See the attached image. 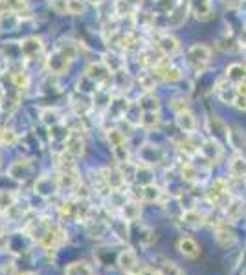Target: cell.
<instances>
[{
    "instance_id": "36",
    "label": "cell",
    "mask_w": 246,
    "mask_h": 275,
    "mask_svg": "<svg viewBox=\"0 0 246 275\" xmlns=\"http://www.w3.org/2000/svg\"><path fill=\"white\" fill-rule=\"evenodd\" d=\"M59 215L63 220H74L77 219V202L75 200H64L59 206Z\"/></svg>"
},
{
    "instance_id": "13",
    "label": "cell",
    "mask_w": 246,
    "mask_h": 275,
    "mask_svg": "<svg viewBox=\"0 0 246 275\" xmlns=\"http://www.w3.org/2000/svg\"><path fill=\"white\" fill-rule=\"evenodd\" d=\"M232 81L230 79H219L217 84H215V94L219 96V99L226 105H234L235 99H237V90L232 86Z\"/></svg>"
},
{
    "instance_id": "7",
    "label": "cell",
    "mask_w": 246,
    "mask_h": 275,
    "mask_svg": "<svg viewBox=\"0 0 246 275\" xmlns=\"http://www.w3.org/2000/svg\"><path fill=\"white\" fill-rule=\"evenodd\" d=\"M85 75L88 79H92L94 83L99 84V86L105 84V83H109V81H112V77H114V73L105 66L103 61L101 62H90V64L85 68Z\"/></svg>"
},
{
    "instance_id": "27",
    "label": "cell",
    "mask_w": 246,
    "mask_h": 275,
    "mask_svg": "<svg viewBox=\"0 0 246 275\" xmlns=\"http://www.w3.org/2000/svg\"><path fill=\"white\" fill-rule=\"evenodd\" d=\"M156 73L155 72H149V70H142L140 75H138V84H140V88L143 90V94H147V92H155L156 88Z\"/></svg>"
},
{
    "instance_id": "28",
    "label": "cell",
    "mask_w": 246,
    "mask_h": 275,
    "mask_svg": "<svg viewBox=\"0 0 246 275\" xmlns=\"http://www.w3.org/2000/svg\"><path fill=\"white\" fill-rule=\"evenodd\" d=\"M245 211H246V204L243 202V200L234 198V200L228 204V208H226V220H230V222H237V220L245 215Z\"/></svg>"
},
{
    "instance_id": "20",
    "label": "cell",
    "mask_w": 246,
    "mask_h": 275,
    "mask_svg": "<svg viewBox=\"0 0 246 275\" xmlns=\"http://www.w3.org/2000/svg\"><path fill=\"white\" fill-rule=\"evenodd\" d=\"M215 241H217V244L221 248H232L237 242V237H235V233L232 230H228V226L223 224L221 228H217L215 230Z\"/></svg>"
},
{
    "instance_id": "2",
    "label": "cell",
    "mask_w": 246,
    "mask_h": 275,
    "mask_svg": "<svg viewBox=\"0 0 246 275\" xmlns=\"http://www.w3.org/2000/svg\"><path fill=\"white\" fill-rule=\"evenodd\" d=\"M206 197H208V200H210V204H213V206H219V208H224V209L228 208V204L232 202V198H230L228 180H224V178L213 180V184L206 191Z\"/></svg>"
},
{
    "instance_id": "18",
    "label": "cell",
    "mask_w": 246,
    "mask_h": 275,
    "mask_svg": "<svg viewBox=\"0 0 246 275\" xmlns=\"http://www.w3.org/2000/svg\"><path fill=\"white\" fill-rule=\"evenodd\" d=\"M107 224H109L112 235H116L120 241H129V226H127V220L123 217H110L107 220Z\"/></svg>"
},
{
    "instance_id": "46",
    "label": "cell",
    "mask_w": 246,
    "mask_h": 275,
    "mask_svg": "<svg viewBox=\"0 0 246 275\" xmlns=\"http://www.w3.org/2000/svg\"><path fill=\"white\" fill-rule=\"evenodd\" d=\"M86 0H68V15H83Z\"/></svg>"
},
{
    "instance_id": "1",
    "label": "cell",
    "mask_w": 246,
    "mask_h": 275,
    "mask_svg": "<svg viewBox=\"0 0 246 275\" xmlns=\"http://www.w3.org/2000/svg\"><path fill=\"white\" fill-rule=\"evenodd\" d=\"M210 59H212V50L206 44H193L186 53V61L195 75H201L206 70Z\"/></svg>"
},
{
    "instance_id": "40",
    "label": "cell",
    "mask_w": 246,
    "mask_h": 275,
    "mask_svg": "<svg viewBox=\"0 0 246 275\" xmlns=\"http://www.w3.org/2000/svg\"><path fill=\"white\" fill-rule=\"evenodd\" d=\"M180 174L186 182H199V176H201V171L191 165V163H184L182 169H180Z\"/></svg>"
},
{
    "instance_id": "50",
    "label": "cell",
    "mask_w": 246,
    "mask_h": 275,
    "mask_svg": "<svg viewBox=\"0 0 246 275\" xmlns=\"http://www.w3.org/2000/svg\"><path fill=\"white\" fill-rule=\"evenodd\" d=\"M234 107H237L239 110H246V97L245 96H239V94H237V99H235Z\"/></svg>"
},
{
    "instance_id": "6",
    "label": "cell",
    "mask_w": 246,
    "mask_h": 275,
    "mask_svg": "<svg viewBox=\"0 0 246 275\" xmlns=\"http://www.w3.org/2000/svg\"><path fill=\"white\" fill-rule=\"evenodd\" d=\"M153 72L156 73V77L162 79V81H167V83H177V81L182 79V70H180L177 64H173L167 57L158 66L153 68Z\"/></svg>"
},
{
    "instance_id": "45",
    "label": "cell",
    "mask_w": 246,
    "mask_h": 275,
    "mask_svg": "<svg viewBox=\"0 0 246 275\" xmlns=\"http://www.w3.org/2000/svg\"><path fill=\"white\" fill-rule=\"evenodd\" d=\"M48 6L57 15H68V0H48Z\"/></svg>"
},
{
    "instance_id": "43",
    "label": "cell",
    "mask_w": 246,
    "mask_h": 275,
    "mask_svg": "<svg viewBox=\"0 0 246 275\" xmlns=\"http://www.w3.org/2000/svg\"><path fill=\"white\" fill-rule=\"evenodd\" d=\"M6 4H7V7H9V11L17 13V15H20V13L29 9L28 0H6Z\"/></svg>"
},
{
    "instance_id": "17",
    "label": "cell",
    "mask_w": 246,
    "mask_h": 275,
    "mask_svg": "<svg viewBox=\"0 0 246 275\" xmlns=\"http://www.w3.org/2000/svg\"><path fill=\"white\" fill-rule=\"evenodd\" d=\"M189 7L199 20H210L212 18V0H189Z\"/></svg>"
},
{
    "instance_id": "26",
    "label": "cell",
    "mask_w": 246,
    "mask_h": 275,
    "mask_svg": "<svg viewBox=\"0 0 246 275\" xmlns=\"http://www.w3.org/2000/svg\"><path fill=\"white\" fill-rule=\"evenodd\" d=\"M160 112H143L142 114V119H140V127L147 132H153V130H158L160 129Z\"/></svg>"
},
{
    "instance_id": "54",
    "label": "cell",
    "mask_w": 246,
    "mask_h": 275,
    "mask_svg": "<svg viewBox=\"0 0 246 275\" xmlns=\"http://www.w3.org/2000/svg\"><path fill=\"white\" fill-rule=\"evenodd\" d=\"M6 101V92H4V88L0 86V107H2V103Z\"/></svg>"
},
{
    "instance_id": "22",
    "label": "cell",
    "mask_w": 246,
    "mask_h": 275,
    "mask_svg": "<svg viewBox=\"0 0 246 275\" xmlns=\"http://www.w3.org/2000/svg\"><path fill=\"white\" fill-rule=\"evenodd\" d=\"M182 222L189 228H202L206 224V215L197 211V209H186L182 213Z\"/></svg>"
},
{
    "instance_id": "44",
    "label": "cell",
    "mask_w": 246,
    "mask_h": 275,
    "mask_svg": "<svg viewBox=\"0 0 246 275\" xmlns=\"http://www.w3.org/2000/svg\"><path fill=\"white\" fill-rule=\"evenodd\" d=\"M158 272H160V275H186L182 270L178 268L175 263H171V261H164Z\"/></svg>"
},
{
    "instance_id": "15",
    "label": "cell",
    "mask_w": 246,
    "mask_h": 275,
    "mask_svg": "<svg viewBox=\"0 0 246 275\" xmlns=\"http://www.w3.org/2000/svg\"><path fill=\"white\" fill-rule=\"evenodd\" d=\"M57 189H59L57 176H55V178H52V176H40V178H37V182H35V191L39 193V195H42V197H50V195H53Z\"/></svg>"
},
{
    "instance_id": "33",
    "label": "cell",
    "mask_w": 246,
    "mask_h": 275,
    "mask_svg": "<svg viewBox=\"0 0 246 275\" xmlns=\"http://www.w3.org/2000/svg\"><path fill=\"white\" fill-rule=\"evenodd\" d=\"M121 217L127 220V222H134V220L140 219V213H142V208L138 202H125L120 208Z\"/></svg>"
},
{
    "instance_id": "47",
    "label": "cell",
    "mask_w": 246,
    "mask_h": 275,
    "mask_svg": "<svg viewBox=\"0 0 246 275\" xmlns=\"http://www.w3.org/2000/svg\"><path fill=\"white\" fill-rule=\"evenodd\" d=\"M18 141V136L9 129H4L2 132V140H0V145H7V147H13L15 143Z\"/></svg>"
},
{
    "instance_id": "53",
    "label": "cell",
    "mask_w": 246,
    "mask_h": 275,
    "mask_svg": "<svg viewBox=\"0 0 246 275\" xmlns=\"http://www.w3.org/2000/svg\"><path fill=\"white\" fill-rule=\"evenodd\" d=\"M125 2L127 4H131L132 7H136V9L143 4V0H125Z\"/></svg>"
},
{
    "instance_id": "3",
    "label": "cell",
    "mask_w": 246,
    "mask_h": 275,
    "mask_svg": "<svg viewBox=\"0 0 246 275\" xmlns=\"http://www.w3.org/2000/svg\"><path fill=\"white\" fill-rule=\"evenodd\" d=\"M153 44L166 57L175 55L180 50V42H178L177 37H173L171 33H166V31H160V29H156L153 33Z\"/></svg>"
},
{
    "instance_id": "10",
    "label": "cell",
    "mask_w": 246,
    "mask_h": 275,
    "mask_svg": "<svg viewBox=\"0 0 246 275\" xmlns=\"http://www.w3.org/2000/svg\"><path fill=\"white\" fill-rule=\"evenodd\" d=\"M208 129H210V132H212L213 140H217L219 143H221V141L230 143V136H232V132H230L228 125L224 123L221 118H217V116H210V118H208Z\"/></svg>"
},
{
    "instance_id": "32",
    "label": "cell",
    "mask_w": 246,
    "mask_h": 275,
    "mask_svg": "<svg viewBox=\"0 0 246 275\" xmlns=\"http://www.w3.org/2000/svg\"><path fill=\"white\" fill-rule=\"evenodd\" d=\"M230 176L237 180L246 178V160L243 156H235L230 162Z\"/></svg>"
},
{
    "instance_id": "35",
    "label": "cell",
    "mask_w": 246,
    "mask_h": 275,
    "mask_svg": "<svg viewBox=\"0 0 246 275\" xmlns=\"http://www.w3.org/2000/svg\"><path fill=\"white\" fill-rule=\"evenodd\" d=\"M64 275H94V270H92V266L88 263L77 261V263H72L66 266Z\"/></svg>"
},
{
    "instance_id": "11",
    "label": "cell",
    "mask_w": 246,
    "mask_h": 275,
    "mask_svg": "<svg viewBox=\"0 0 246 275\" xmlns=\"http://www.w3.org/2000/svg\"><path fill=\"white\" fill-rule=\"evenodd\" d=\"M201 154L208 163H215L223 158V145L217 140H206L201 143Z\"/></svg>"
},
{
    "instance_id": "23",
    "label": "cell",
    "mask_w": 246,
    "mask_h": 275,
    "mask_svg": "<svg viewBox=\"0 0 246 275\" xmlns=\"http://www.w3.org/2000/svg\"><path fill=\"white\" fill-rule=\"evenodd\" d=\"M31 174V163L28 160H18L13 162L9 167V176L15 180H26Z\"/></svg>"
},
{
    "instance_id": "29",
    "label": "cell",
    "mask_w": 246,
    "mask_h": 275,
    "mask_svg": "<svg viewBox=\"0 0 246 275\" xmlns=\"http://www.w3.org/2000/svg\"><path fill=\"white\" fill-rule=\"evenodd\" d=\"M142 198L143 202H149V204H155V202H160L162 197H164V191L156 184H147V186H142Z\"/></svg>"
},
{
    "instance_id": "57",
    "label": "cell",
    "mask_w": 246,
    "mask_h": 275,
    "mask_svg": "<svg viewBox=\"0 0 246 275\" xmlns=\"http://www.w3.org/2000/svg\"><path fill=\"white\" fill-rule=\"evenodd\" d=\"M2 132H4V129H2V127H0V140H2Z\"/></svg>"
},
{
    "instance_id": "37",
    "label": "cell",
    "mask_w": 246,
    "mask_h": 275,
    "mask_svg": "<svg viewBox=\"0 0 246 275\" xmlns=\"http://www.w3.org/2000/svg\"><path fill=\"white\" fill-rule=\"evenodd\" d=\"M18 202V195L13 191H0V215H6L13 204Z\"/></svg>"
},
{
    "instance_id": "52",
    "label": "cell",
    "mask_w": 246,
    "mask_h": 275,
    "mask_svg": "<svg viewBox=\"0 0 246 275\" xmlns=\"http://www.w3.org/2000/svg\"><path fill=\"white\" fill-rule=\"evenodd\" d=\"M138 274L140 275H160V272H155L153 268H142Z\"/></svg>"
},
{
    "instance_id": "58",
    "label": "cell",
    "mask_w": 246,
    "mask_h": 275,
    "mask_svg": "<svg viewBox=\"0 0 246 275\" xmlns=\"http://www.w3.org/2000/svg\"><path fill=\"white\" fill-rule=\"evenodd\" d=\"M125 275H140V274H134V272H132V274H125Z\"/></svg>"
},
{
    "instance_id": "25",
    "label": "cell",
    "mask_w": 246,
    "mask_h": 275,
    "mask_svg": "<svg viewBox=\"0 0 246 275\" xmlns=\"http://www.w3.org/2000/svg\"><path fill=\"white\" fill-rule=\"evenodd\" d=\"M138 105L143 112H160V99L155 96V92H147L138 99Z\"/></svg>"
},
{
    "instance_id": "5",
    "label": "cell",
    "mask_w": 246,
    "mask_h": 275,
    "mask_svg": "<svg viewBox=\"0 0 246 275\" xmlns=\"http://www.w3.org/2000/svg\"><path fill=\"white\" fill-rule=\"evenodd\" d=\"M64 151L70 152L72 156L79 158L85 154L86 151V141H85V136L83 132L77 129H70L66 138H64Z\"/></svg>"
},
{
    "instance_id": "30",
    "label": "cell",
    "mask_w": 246,
    "mask_h": 275,
    "mask_svg": "<svg viewBox=\"0 0 246 275\" xmlns=\"http://www.w3.org/2000/svg\"><path fill=\"white\" fill-rule=\"evenodd\" d=\"M143 147L151 152V154H147V152H140V158H142V162L145 163V165H155V163L162 162L164 151H162L160 147H156V145H143Z\"/></svg>"
},
{
    "instance_id": "42",
    "label": "cell",
    "mask_w": 246,
    "mask_h": 275,
    "mask_svg": "<svg viewBox=\"0 0 246 275\" xmlns=\"http://www.w3.org/2000/svg\"><path fill=\"white\" fill-rule=\"evenodd\" d=\"M112 152H114V158L120 163H129V162H131V151H129L127 143H121V145L114 147V149H112Z\"/></svg>"
},
{
    "instance_id": "31",
    "label": "cell",
    "mask_w": 246,
    "mask_h": 275,
    "mask_svg": "<svg viewBox=\"0 0 246 275\" xmlns=\"http://www.w3.org/2000/svg\"><path fill=\"white\" fill-rule=\"evenodd\" d=\"M40 121L46 125V127H57V125L63 123V118H61V114H59L57 108H44L42 112H40Z\"/></svg>"
},
{
    "instance_id": "41",
    "label": "cell",
    "mask_w": 246,
    "mask_h": 275,
    "mask_svg": "<svg viewBox=\"0 0 246 275\" xmlns=\"http://www.w3.org/2000/svg\"><path fill=\"white\" fill-rule=\"evenodd\" d=\"M55 50H57L61 55L66 57L68 61H74L75 55H77V46H75L74 42H70V40H68V42H63V44H59Z\"/></svg>"
},
{
    "instance_id": "12",
    "label": "cell",
    "mask_w": 246,
    "mask_h": 275,
    "mask_svg": "<svg viewBox=\"0 0 246 275\" xmlns=\"http://www.w3.org/2000/svg\"><path fill=\"white\" fill-rule=\"evenodd\" d=\"M129 107H131V103H129V99L125 96H116L110 99L109 107H107V114H109V118L118 121V119L125 118Z\"/></svg>"
},
{
    "instance_id": "34",
    "label": "cell",
    "mask_w": 246,
    "mask_h": 275,
    "mask_svg": "<svg viewBox=\"0 0 246 275\" xmlns=\"http://www.w3.org/2000/svg\"><path fill=\"white\" fill-rule=\"evenodd\" d=\"M226 79H230L232 83H241V81H245L246 79V64H239V62H235V64H230L228 70H226Z\"/></svg>"
},
{
    "instance_id": "16",
    "label": "cell",
    "mask_w": 246,
    "mask_h": 275,
    "mask_svg": "<svg viewBox=\"0 0 246 275\" xmlns=\"http://www.w3.org/2000/svg\"><path fill=\"white\" fill-rule=\"evenodd\" d=\"M118 266H120L125 274H132L134 270H136L138 266V255L134 250H131V248H127V250H123V252L118 255Z\"/></svg>"
},
{
    "instance_id": "49",
    "label": "cell",
    "mask_w": 246,
    "mask_h": 275,
    "mask_svg": "<svg viewBox=\"0 0 246 275\" xmlns=\"http://www.w3.org/2000/svg\"><path fill=\"white\" fill-rule=\"evenodd\" d=\"M0 275H20V274H18L15 264L6 263V264H0Z\"/></svg>"
},
{
    "instance_id": "8",
    "label": "cell",
    "mask_w": 246,
    "mask_h": 275,
    "mask_svg": "<svg viewBox=\"0 0 246 275\" xmlns=\"http://www.w3.org/2000/svg\"><path fill=\"white\" fill-rule=\"evenodd\" d=\"M20 55H24L28 61H33L35 57H39L44 50V44H42V39L37 37V35H31V37H26L24 40H20Z\"/></svg>"
},
{
    "instance_id": "21",
    "label": "cell",
    "mask_w": 246,
    "mask_h": 275,
    "mask_svg": "<svg viewBox=\"0 0 246 275\" xmlns=\"http://www.w3.org/2000/svg\"><path fill=\"white\" fill-rule=\"evenodd\" d=\"M178 252L182 253L184 257L188 259H197L201 255V246L193 241V239H189V237H184L178 241Z\"/></svg>"
},
{
    "instance_id": "56",
    "label": "cell",
    "mask_w": 246,
    "mask_h": 275,
    "mask_svg": "<svg viewBox=\"0 0 246 275\" xmlns=\"http://www.w3.org/2000/svg\"><path fill=\"white\" fill-rule=\"evenodd\" d=\"M22 275H37V274H33V272H26V274H22Z\"/></svg>"
},
{
    "instance_id": "14",
    "label": "cell",
    "mask_w": 246,
    "mask_h": 275,
    "mask_svg": "<svg viewBox=\"0 0 246 275\" xmlns=\"http://www.w3.org/2000/svg\"><path fill=\"white\" fill-rule=\"evenodd\" d=\"M70 62L64 55H61L57 50L53 51L52 55L46 59V66H48V70L52 73H55V75H61V73H66V70H68Z\"/></svg>"
},
{
    "instance_id": "9",
    "label": "cell",
    "mask_w": 246,
    "mask_h": 275,
    "mask_svg": "<svg viewBox=\"0 0 246 275\" xmlns=\"http://www.w3.org/2000/svg\"><path fill=\"white\" fill-rule=\"evenodd\" d=\"M189 11H191V7H189V0H180L177 6L167 13V17H166L167 28H178V26H182Z\"/></svg>"
},
{
    "instance_id": "48",
    "label": "cell",
    "mask_w": 246,
    "mask_h": 275,
    "mask_svg": "<svg viewBox=\"0 0 246 275\" xmlns=\"http://www.w3.org/2000/svg\"><path fill=\"white\" fill-rule=\"evenodd\" d=\"M171 108L175 112H184V110H189V103L188 99H184V97H178V99H173L171 101Z\"/></svg>"
},
{
    "instance_id": "38",
    "label": "cell",
    "mask_w": 246,
    "mask_h": 275,
    "mask_svg": "<svg viewBox=\"0 0 246 275\" xmlns=\"http://www.w3.org/2000/svg\"><path fill=\"white\" fill-rule=\"evenodd\" d=\"M11 83L17 86V90L24 92V90L29 86V75H28V72H24L22 68H20V70H15V72L11 73Z\"/></svg>"
},
{
    "instance_id": "24",
    "label": "cell",
    "mask_w": 246,
    "mask_h": 275,
    "mask_svg": "<svg viewBox=\"0 0 246 275\" xmlns=\"http://www.w3.org/2000/svg\"><path fill=\"white\" fill-rule=\"evenodd\" d=\"M103 64L109 68L112 73H118L121 70H125V59L120 55V53H116V51H109V53H105L103 55Z\"/></svg>"
},
{
    "instance_id": "4",
    "label": "cell",
    "mask_w": 246,
    "mask_h": 275,
    "mask_svg": "<svg viewBox=\"0 0 246 275\" xmlns=\"http://www.w3.org/2000/svg\"><path fill=\"white\" fill-rule=\"evenodd\" d=\"M64 241H66V231L59 224H52L39 246L42 250H46V252H57L59 248L64 244Z\"/></svg>"
},
{
    "instance_id": "55",
    "label": "cell",
    "mask_w": 246,
    "mask_h": 275,
    "mask_svg": "<svg viewBox=\"0 0 246 275\" xmlns=\"http://www.w3.org/2000/svg\"><path fill=\"white\" fill-rule=\"evenodd\" d=\"M86 2H92V4H99V2H103V0H86Z\"/></svg>"
},
{
    "instance_id": "51",
    "label": "cell",
    "mask_w": 246,
    "mask_h": 275,
    "mask_svg": "<svg viewBox=\"0 0 246 275\" xmlns=\"http://www.w3.org/2000/svg\"><path fill=\"white\" fill-rule=\"evenodd\" d=\"M235 86H237V94L246 97V79H245V81H241V83H237Z\"/></svg>"
},
{
    "instance_id": "19",
    "label": "cell",
    "mask_w": 246,
    "mask_h": 275,
    "mask_svg": "<svg viewBox=\"0 0 246 275\" xmlns=\"http://www.w3.org/2000/svg\"><path fill=\"white\" fill-rule=\"evenodd\" d=\"M177 125L182 132H186V134H193L195 129H197V119H195L191 110H184V112L177 114Z\"/></svg>"
},
{
    "instance_id": "39",
    "label": "cell",
    "mask_w": 246,
    "mask_h": 275,
    "mask_svg": "<svg viewBox=\"0 0 246 275\" xmlns=\"http://www.w3.org/2000/svg\"><path fill=\"white\" fill-rule=\"evenodd\" d=\"M105 136H107V141L110 143L112 149L118 147V145H121V143H125V134H123L118 127H114V129H107L105 130Z\"/></svg>"
}]
</instances>
